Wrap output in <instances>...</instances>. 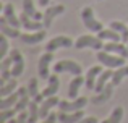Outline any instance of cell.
<instances>
[{
	"mask_svg": "<svg viewBox=\"0 0 128 123\" xmlns=\"http://www.w3.org/2000/svg\"><path fill=\"white\" fill-rule=\"evenodd\" d=\"M81 19H83V23H84L86 28L89 29V31H92V32H99V31H102V29H104L102 23L97 21V19L94 18V11H92V8H91V6L83 8V11H81Z\"/></svg>",
	"mask_w": 128,
	"mask_h": 123,
	"instance_id": "cell-1",
	"label": "cell"
},
{
	"mask_svg": "<svg viewBox=\"0 0 128 123\" xmlns=\"http://www.w3.org/2000/svg\"><path fill=\"white\" fill-rule=\"evenodd\" d=\"M96 58L99 60V63H102L107 68H118V66H123V63H125L123 57H115V55H112L110 52H106V50L97 52Z\"/></svg>",
	"mask_w": 128,
	"mask_h": 123,
	"instance_id": "cell-2",
	"label": "cell"
},
{
	"mask_svg": "<svg viewBox=\"0 0 128 123\" xmlns=\"http://www.w3.org/2000/svg\"><path fill=\"white\" fill-rule=\"evenodd\" d=\"M75 47L76 49H86V47H91V49H96V50H100L104 47L102 44V39L99 36H81L78 37V41L75 42Z\"/></svg>",
	"mask_w": 128,
	"mask_h": 123,
	"instance_id": "cell-3",
	"label": "cell"
},
{
	"mask_svg": "<svg viewBox=\"0 0 128 123\" xmlns=\"http://www.w3.org/2000/svg\"><path fill=\"white\" fill-rule=\"evenodd\" d=\"M54 71H55V73L68 71V73H73L75 76H78V75H81V73H83V70H81V66H80L78 63L73 62V60H60V62L55 63Z\"/></svg>",
	"mask_w": 128,
	"mask_h": 123,
	"instance_id": "cell-4",
	"label": "cell"
},
{
	"mask_svg": "<svg viewBox=\"0 0 128 123\" xmlns=\"http://www.w3.org/2000/svg\"><path fill=\"white\" fill-rule=\"evenodd\" d=\"M88 104V99L86 97H76L73 102H68V101H60L58 102V109L62 112H76V110H81L84 109V105Z\"/></svg>",
	"mask_w": 128,
	"mask_h": 123,
	"instance_id": "cell-5",
	"label": "cell"
},
{
	"mask_svg": "<svg viewBox=\"0 0 128 123\" xmlns=\"http://www.w3.org/2000/svg\"><path fill=\"white\" fill-rule=\"evenodd\" d=\"M10 55H12V58H13L12 76L13 78H18V76H21L23 71H24V58H23L21 52H20L18 49H13V50L10 52Z\"/></svg>",
	"mask_w": 128,
	"mask_h": 123,
	"instance_id": "cell-6",
	"label": "cell"
},
{
	"mask_svg": "<svg viewBox=\"0 0 128 123\" xmlns=\"http://www.w3.org/2000/svg\"><path fill=\"white\" fill-rule=\"evenodd\" d=\"M24 92H28V88H20L16 92H12L6 97H2V101H0V110H8L10 107H15L16 102L21 97V94H24Z\"/></svg>",
	"mask_w": 128,
	"mask_h": 123,
	"instance_id": "cell-7",
	"label": "cell"
},
{
	"mask_svg": "<svg viewBox=\"0 0 128 123\" xmlns=\"http://www.w3.org/2000/svg\"><path fill=\"white\" fill-rule=\"evenodd\" d=\"M54 58V52H49L47 50L46 54L39 58V63H38V73H39V78L41 79H49V65Z\"/></svg>",
	"mask_w": 128,
	"mask_h": 123,
	"instance_id": "cell-8",
	"label": "cell"
},
{
	"mask_svg": "<svg viewBox=\"0 0 128 123\" xmlns=\"http://www.w3.org/2000/svg\"><path fill=\"white\" fill-rule=\"evenodd\" d=\"M72 45H75V42L70 37H66V36H58V37L50 39L49 44H46V50L54 52V50H57V49H62V47L68 49V47H72Z\"/></svg>",
	"mask_w": 128,
	"mask_h": 123,
	"instance_id": "cell-9",
	"label": "cell"
},
{
	"mask_svg": "<svg viewBox=\"0 0 128 123\" xmlns=\"http://www.w3.org/2000/svg\"><path fill=\"white\" fill-rule=\"evenodd\" d=\"M3 18L6 19V23H8L10 26H13V28L18 29L20 26H21V19H20V16L15 15V8H13L12 3H5V6H3Z\"/></svg>",
	"mask_w": 128,
	"mask_h": 123,
	"instance_id": "cell-10",
	"label": "cell"
},
{
	"mask_svg": "<svg viewBox=\"0 0 128 123\" xmlns=\"http://www.w3.org/2000/svg\"><path fill=\"white\" fill-rule=\"evenodd\" d=\"M104 50L110 52V54H117V55H120V57H123V58L128 57V45H125V42L120 44V41L118 42L109 41V44H104Z\"/></svg>",
	"mask_w": 128,
	"mask_h": 123,
	"instance_id": "cell-11",
	"label": "cell"
},
{
	"mask_svg": "<svg viewBox=\"0 0 128 123\" xmlns=\"http://www.w3.org/2000/svg\"><path fill=\"white\" fill-rule=\"evenodd\" d=\"M20 19H21V26L26 28V31H41L42 26H44V23L38 21V19H34V18H31V16L26 15L24 11L20 15Z\"/></svg>",
	"mask_w": 128,
	"mask_h": 123,
	"instance_id": "cell-12",
	"label": "cell"
},
{
	"mask_svg": "<svg viewBox=\"0 0 128 123\" xmlns=\"http://www.w3.org/2000/svg\"><path fill=\"white\" fill-rule=\"evenodd\" d=\"M58 97L57 96H50V97H46L44 99V102L41 104V107H39V118H46L47 115L50 114V109H54L55 105H58Z\"/></svg>",
	"mask_w": 128,
	"mask_h": 123,
	"instance_id": "cell-13",
	"label": "cell"
},
{
	"mask_svg": "<svg viewBox=\"0 0 128 123\" xmlns=\"http://www.w3.org/2000/svg\"><path fill=\"white\" fill-rule=\"evenodd\" d=\"M63 11H65V5H54V6H49V8L46 10V13H44V26H46V28H49V26L52 24V19L55 18V16L62 15Z\"/></svg>",
	"mask_w": 128,
	"mask_h": 123,
	"instance_id": "cell-14",
	"label": "cell"
},
{
	"mask_svg": "<svg viewBox=\"0 0 128 123\" xmlns=\"http://www.w3.org/2000/svg\"><path fill=\"white\" fill-rule=\"evenodd\" d=\"M114 83L110 81V83H107L106 86H104V89L100 92H97V96H94L92 97V104H102V102H106V101H109L110 97H112V94H114Z\"/></svg>",
	"mask_w": 128,
	"mask_h": 123,
	"instance_id": "cell-15",
	"label": "cell"
},
{
	"mask_svg": "<svg viewBox=\"0 0 128 123\" xmlns=\"http://www.w3.org/2000/svg\"><path fill=\"white\" fill-rule=\"evenodd\" d=\"M47 36L46 31H36V32H29V34H21L20 39H21L24 44H29V45H34V44H39L41 41H44Z\"/></svg>",
	"mask_w": 128,
	"mask_h": 123,
	"instance_id": "cell-16",
	"label": "cell"
},
{
	"mask_svg": "<svg viewBox=\"0 0 128 123\" xmlns=\"http://www.w3.org/2000/svg\"><path fill=\"white\" fill-rule=\"evenodd\" d=\"M84 117L83 110H76V112H58V120L62 123H78L81 118Z\"/></svg>",
	"mask_w": 128,
	"mask_h": 123,
	"instance_id": "cell-17",
	"label": "cell"
},
{
	"mask_svg": "<svg viewBox=\"0 0 128 123\" xmlns=\"http://www.w3.org/2000/svg\"><path fill=\"white\" fill-rule=\"evenodd\" d=\"M12 65H13V58H12V55H10V57H6V58H2V65H0V71H2L0 86H2L5 81H8L10 78H13V76H12V68H10Z\"/></svg>",
	"mask_w": 128,
	"mask_h": 123,
	"instance_id": "cell-18",
	"label": "cell"
},
{
	"mask_svg": "<svg viewBox=\"0 0 128 123\" xmlns=\"http://www.w3.org/2000/svg\"><path fill=\"white\" fill-rule=\"evenodd\" d=\"M102 73V68L100 66H91L88 70V75H86V88L88 89H94L96 88V83H97V76Z\"/></svg>",
	"mask_w": 128,
	"mask_h": 123,
	"instance_id": "cell-19",
	"label": "cell"
},
{
	"mask_svg": "<svg viewBox=\"0 0 128 123\" xmlns=\"http://www.w3.org/2000/svg\"><path fill=\"white\" fill-rule=\"evenodd\" d=\"M83 83H86V78H83L81 75L75 76V78L72 79L70 88H68V97H72V99H76V97H78V91H80V88L83 86Z\"/></svg>",
	"mask_w": 128,
	"mask_h": 123,
	"instance_id": "cell-20",
	"label": "cell"
},
{
	"mask_svg": "<svg viewBox=\"0 0 128 123\" xmlns=\"http://www.w3.org/2000/svg\"><path fill=\"white\" fill-rule=\"evenodd\" d=\"M23 11H24L26 15H29L31 18L38 19V21L44 19V15H42V13H39L38 10L34 8V5H32V0H23Z\"/></svg>",
	"mask_w": 128,
	"mask_h": 123,
	"instance_id": "cell-21",
	"label": "cell"
},
{
	"mask_svg": "<svg viewBox=\"0 0 128 123\" xmlns=\"http://www.w3.org/2000/svg\"><path fill=\"white\" fill-rule=\"evenodd\" d=\"M58 76L57 75H52L49 78V86H47L46 89L42 91V94H44V97H50V96H55L57 94V91H58Z\"/></svg>",
	"mask_w": 128,
	"mask_h": 123,
	"instance_id": "cell-22",
	"label": "cell"
},
{
	"mask_svg": "<svg viewBox=\"0 0 128 123\" xmlns=\"http://www.w3.org/2000/svg\"><path fill=\"white\" fill-rule=\"evenodd\" d=\"M0 29H2V34H5L6 37H20V31L16 28H13V26H8V23H6V19L0 18Z\"/></svg>",
	"mask_w": 128,
	"mask_h": 123,
	"instance_id": "cell-23",
	"label": "cell"
},
{
	"mask_svg": "<svg viewBox=\"0 0 128 123\" xmlns=\"http://www.w3.org/2000/svg\"><path fill=\"white\" fill-rule=\"evenodd\" d=\"M112 75H114L112 70H104V71L99 75V78H97V83H96L94 91H96V92H100V91H102L104 86L107 84V81H109V79H112Z\"/></svg>",
	"mask_w": 128,
	"mask_h": 123,
	"instance_id": "cell-24",
	"label": "cell"
},
{
	"mask_svg": "<svg viewBox=\"0 0 128 123\" xmlns=\"http://www.w3.org/2000/svg\"><path fill=\"white\" fill-rule=\"evenodd\" d=\"M97 36H99L100 39H106V41H114V42H118V41H122V36H120V32H117L115 29H102V31H99L97 32Z\"/></svg>",
	"mask_w": 128,
	"mask_h": 123,
	"instance_id": "cell-25",
	"label": "cell"
},
{
	"mask_svg": "<svg viewBox=\"0 0 128 123\" xmlns=\"http://www.w3.org/2000/svg\"><path fill=\"white\" fill-rule=\"evenodd\" d=\"M16 86H18V83H16L15 78H10L8 81H5L0 86V97H6V96H10L12 92H15Z\"/></svg>",
	"mask_w": 128,
	"mask_h": 123,
	"instance_id": "cell-26",
	"label": "cell"
},
{
	"mask_svg": "<svg viewBox=\"0 0 128 123\" xmlns=\"http://www.w3.org/2000/svg\"><path fill=\"white\" fill-rule=\"evenodd\" d=\"M28 123H38L39 118V104L36 101L29 102V107H28Z\"/></svg>",
	"mask_w": 128,
	"mask_h": 123,
	"instance_id": "cell-27",
	"label": "cell"
},
{
	"mask_svg": "<svg viewBox=\"0 0 128 123\" xmlns=\"http://www.w3.org/2000/svg\"><path fill=\"white\" fill-rule=\"evenodd\" d=\"M110 28L115 29L117 32H120V36H122V42L128 44V28L123 24V23H120V21H112V23H110Z\"/></svg>",
	"mask_w": 128,
	"mask_h": 123,
	"instance_id": "cell-28",
	"label": "cell"
},
{
	"mask_svg": "<svg viewBox=\"0 0 128 123\" xmlns=\"http://www.w3.org/2000/svg\"><path fill=\"white\" fill-rule=\"evenodd\" d=\"M126 76H128V66H118V70H115L114 75H112V83L117 86V84H120L122 79L126 78Z\"/></svg>",
	"mask_w": 128,
	"mask_h": 123,
	"instance_id": "cell-29",
	"label": "cell"
},
{
	"mask_svg": "<svg viewBox=\"0 0 128 123\" xmlns=\"http://www.w3.org/2000/svg\"><path fill=\"white\" fill-rule=\"evenodd\" d=\"M122 118H123V109L122 107H115V109H114V112H112V115H110L107 120H104V122H100V123H120V122H122Z\"/></svg>",
	"mask_w": 128,
	"mask_h": 123,
	"instance_id": "cell-30",
	"label": "cell"
},
{
	"mask_svg": "<svg viewBox=\"0 0 128 123\" xmlns=\"http://www.w3.org/2000/svg\"><path fill=\"white\" fill-rule=\"evenodd\" d=\"M29 92H24V94H21V97H20V101L16 102V105H15V109H16V112H23V110H26V107H29Z\"/></svg>",
	"mask_w": 128,
	"mask_h": 123,
	"instance_id": "cell-31",
	"label": "cell"
},
{
	"mask_svg": "<svg viewBox=\"0 0 128 123\" xmlns=\"http://www.w3.org/2000/svg\"><path fill=\"white\" fill-rule=\"evenodd\" d=\"M38 86H39V83H38V79H36V78H31V79H29V83H28V92H29V96H31L32 99H36L39 96Z\"/></svg>",
	"mask_w": 128,
	"mask_h": 123,
	"instance_id": "cell-32",
	"label": "cell"
},
{
	"mask_svg": "<svg viewBox=\"0 0 128 123\" xmlns=\"http://www.w3.org/2000/svg\"><path fill=\"white\" fill-rule=\"evenodd\" d=\"M6 50H8V42H6V36L2 34L0 37V58L6 57Z\"/></svg>",
	"mask_w": 128,
	"mask_h": 123,
	"instance_id": "cell-33",
	"label": "cell"
},
{
	"mask_svg": "<svg viewBox=\"0 0 128 123\" xmlns=\"http://www.w3.org/2000/svg\"><path fill=\"white\" fill-rule=\"evenodd\" d=\"M15 114H18V112H16V109H13V110H2V115H0V123H3V122L10 120V118H13V117H15Z\"/></svg>",
	"mask_w": 128,
	"mask_h": 123,
	"instance_id": "cell-34",
	"label": "cell"
},
{
	"mask_svg": "<svg viewBox=\"0 0 128 123\" xmlns=\"http://www.w3.org/2000/svg\"><path fill=\"white\" fill-rule=\"evenodd\" d=\"M57 120H58V114L52 112V114H49L46 118H44V122H41V123H55Z\"/></svg>",
	"mask_w": 128,
	"mask_h": 123,
	"instance_id": "cell-35",
	"label": "cell"
},
{
	"mask_svg": "<svg viewBox=\"0 0 128 123\" xmlns=\"http://www.w3.org/2000/svg\"><path fill=\"white\" fill-rule=\"evenodd\" d=\"M28 115H29V114H26V110L20 112V115H18V123H28Z\"/></svg>",
	"mask_w": 128,
	"mask_h": 123,
	"instance_id": "cell-36",
	"label": "cell"
},
{
	"mask_svg": "<svg viewBox=\"0 0 128 123\" xmlns=\"http://www.w3.org/2000/svg\"><path fill=\"white\" fill-rule=\"evenodd\" d=\"M78 123H99V120H97V118H94V117H88V118L83 117Z\"/></svg>",
	"mask_w": 128,
	"mask_h": 123,
	"instance_id": "cell-37",
	"label": "cell"
},
{
	"mask_svg": "<svg viewBox=\"0 0 128 123\" xmlns=\"http://www.w3.org/2000/svg\"><path fill=\"white\" fill-rule=\"evenodd\" d=\"M49 2H50V0H39V5L46 6V5H49Z\"/></svg>",
	"mask_w": 128,
	"mask_h": 123,
	"instance_id": "cell-38",
	"label": "cell"
},
{
	"mask_svg": "<svg viewBox=\"0 0 128 123\" xmlns=\"http://www.w3.org/2000/svg\"><path fill=\"white\" fill-rule=\"evenodd\" d=\"M8 123H18V118H10Z\"/></svg>",
	"mask_w": 128,
	"mask_h": 123,
	"instance_id": "cell-39",
	"label": "cell"
}]
</instances>
